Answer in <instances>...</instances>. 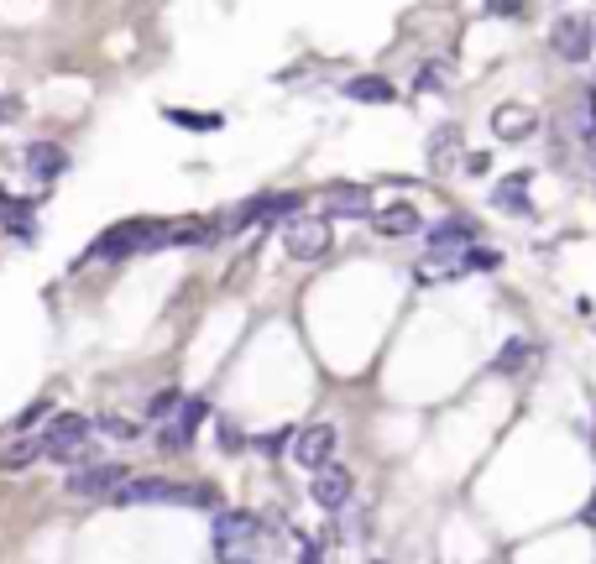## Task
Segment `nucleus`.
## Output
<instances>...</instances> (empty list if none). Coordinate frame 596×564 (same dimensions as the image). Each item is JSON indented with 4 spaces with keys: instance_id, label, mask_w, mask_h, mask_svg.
Returning <instances> with one entry per match:
<instances>
[{
    "instance_id": "nucleus-31",
    "label": "nucleus",
    "mask_w": 596,
    "mask_h": 564,
    "mask_svg": "<svg viewBox=\"0 0 596 564\" xmlns=\"http://www.w3.org/2000/svg\"><path fill=\"white\" fill-rule=\"evenodd\" d=\"M0 121H21V100H0Z\"/></svg>"
},
{
    "instance_id": "nucleus-28",
    "label": "nucleus",
    "mask_w": 596,
    "mask_h": 564,
    "mask_svg": "<svg viewBox=\"0 0 596 564\" xmlns=\"http://www.w3.org/2000/svg\"><path fill=\"white\" fill-rule=\"evenodd\" d=\"M288 439H293L288 429H278V434H262V439H257V450H262V455H278V450H283Z\"/></svg>"
},
{
    "instance_id": "nucleus-4",
    "label": "nucleus",
    "mask_w": 596,
    "mask_h": 564,
    "mask_svg": "<svg viewBox=\"0 0 596 564\" xmlns=\"http://www.w3.org/2000/svg\"><path fill=\"white\" fill-rule=\"evenodd\" d=\"M157 246H168V225H147V220H131V225H116V230H105L95 246H89V256H131V251H157Z\"/></svg>"
},
{
    "instance_id": "nucleus-8",
    "label": "nucleus",
    "mask_w": 596,
    "mask_h": 564,
    "mask_svg": "<svg viewBox=\"0 0 596 564\" xmlns=\"http://www.w3.org/2000/svg\"><path fill=\"white\" fill-rule=\"evenodd\" d=\"M335 455V423H309V429L293 434V460L304 470H325Z\"/></svg>"
},
{
    "instance_id": "nucleus-29",
    "label": "nucleus",
    "mask_w": 596,
    "mask_h": 564,
    "mask_svg": "<svg viewBox=\"0 0 596 564\" xmlns=\"http://www.w3.org/2000/svg\"><path fill=\"white\" fill-rule=\"evenodd\" d=\"M440 63H424V74H419V89H434V84H445V74H434Z\"/></svg>"
},
{
    "instance_id": "nucleus-13",
    "label": "nucleus",
    "mask_w": 596,
    "mask_h": 564,
    "mask_svg": "<svg viewBox=\"0 0 596 564\" xmlns=\"http://www.w3.org/2000/svg\"><path fill=\"white\" fill-rule=\"evenodd\" d=\"M372 225H377V235L398 241V235H414V230H419V209H414V204H387V209H372Z\"/></svg>"
},
{
    "instance_id": "nucleus-27",
    "label": "nucleus",
    "mask_w": 596,
    "mask_h": 564,
    "mask_svg": "<svg viewBox=\"0 0 596 564\" xmlns=\"http://www.w3.org/2000/svg\"><path fill=\"white\" fill-rule=\"evenodd\" d=\"M42 418H48V403H32L27 413L16 418V429H21V434H32V423H42Z\"/></svg>"
},
{
    "instance_id": "nucleus-33",
    "label": "nucleus",
    "mask_w": 596,
    "mask_h": 564,
    "mask_svg": "<svg viewBox=\"0 0 596 564\" xmlns=\"http://www.w3.org/2000/svg\"><path fill=\"white\" fill-rule=\"evenodd\" d=\"M372 564H382V559H372Z\"/></svg>"
},
{
    "instance_id": "nucleus-26",
    "label": "nucleus",
    "mask_w": 596,
    "mask_h": 564,
    "mask_svg": "<svg viewBox=\"0 0 596 564\" xmlns=\"http://www.w3.org/2000/svg\"><path fill=\"white\" fill-rule=\"evenodd\" d=\"M220 450H225V455H231V450H246V439H241V429H236L231 418H220Z\"/></svg>"
},
{
    "instance_id": "nucleus-14",
    "label": "nucleus",
    "mask_w": 596,
    "mask_h": 564,
    "mask_svg": "<svg viewBox=\"0 0 596 564\" xmlns=\"http://www.w3.org/2000/svg\"><path fill=\"white\" fill-rule=\"evenodd\" d=\"M304 209V194H267V199H257V204H246L241 215H236V225H251V220H278V215H298Z\"/></svg>"
},
{
    "instance_id": "nucleus-22",
    "label": "nucleus",
    "mask_w": 596,
    "mask_h": 564,
    "mask_svg": "<svg viewBox=\"0 0 596 564\" xmlns=\"http://www.w3.org/2000/svg\"><path fill=\"white\" fill-rule=\"evenodd\" d=\"M178 403H183V397H178L173 387H168V392H157L152 403H147V418H152V423H163L168 413H178Z\"/></svg>"
},
{
    "instance_id": "nucleus-11",
    "label": "nucleus",
    "mask_w": 596,
    "mask_h": 564,
    "mask_svg": "<svg viewBox=\"0 0 596 564\" xmlns=\"http://www.w3.org/2000/svg\"><path fill=\"white\" fill-rule=\"evenodd\" d=\"M539 126V115L529 110V105H497L492 110V131H497V141H523Z\"/></svg>"
},
{
    "instance_id": "nucleus-5",
    "label": "nucleus",
    "mask_w": 596,
    "mask_h": 564,
    "mask_svg": "<svg viewBox=\"0 0 596 564\" xmlns=\"http://www.w3.org/2000/svg\"><path fill=\"white\" fill-rule=\"evenodd\" d=\"M330 220H309V215H298V220H288V230H283V246H288V256L293 262H319V256L330 251Z\"/></svg>"
},
{
    "instance_id": "nucleus-15",
    "label": "nucleus",
    "mask_w": 596,
    "mask_h": 564,
    "mask_svg": "<svg viewBox=\"0 0 596 564\" xmlns=\"http://www.w3.org/2000/svg\"><path fill=\"white\" fill-rule=\"evenodd\" d=\"M492 204L502 209V215H529V173H508V178H502Z\"/></svg>"
},
{
    "instance_id": "nucleus-2",
    "label": "nucleus",
    "mask_w": 596,
    "mask_h": 564,
    "mask_svg": "<svg viewBox=\"0 0 596 564\" xmlns=\"http://www.w3.org/2000/svg\"><path fill=\"white\" fill-rule=\"evenodd\" d=\"M89 434H95V423H89L84 413H58L48 418V429H42V460H58V465H95V444H89Z\"/></svg>"
},
{
    "instance_id": "nucleus-7",
    "label": "nucleus",
    "mask_w": 596,
    "mask_h": 564,
    "mask_svg": "<svg viewBox=\"0 0 596 564\" xmlns=\"http://www.w3.org/2000/svg\"><path fill=\"white\" fill-rule=\"evenodd\" d=\"M591 42H596V27L586 16H560L555 32H549V47L565 58V63H586L591 58Z\"/></svg>"
},
{
    "instance_id": "nucleus-10",
    "label": "nucleus",
    "mask_w": 596,
    "mask_h": 564,
    "mask_svg": "<svg viewBox=\"0 0 596 564\" xmlns=\"http://www.w3.org/2000/svg\"><path fill=\"white\" fill-rule=\"evenodd\" d=\"M21 162H27V173H32L37 183H53V178L68 168V152L58 147V141H32V147H27V157H21Z\"/></svg>"
},
{
    "instance_id": "nucleus-16",
    "label": "nucleus",
    "mask_w": 596,
    "mask_h": 564,
    "mask_svg": "<svg viewBox=\"0 0 596 564\" xmlns=\"http://www.w3.org/2000/svg\"><path fill=\"white\" fill-rule=\"evenodd\" d=\"M330 215H346V220H361V215H372V194L366 188H335V194L325 199Z\"/></svg>"
},
{
    "instance_id": "nucleus-30",
    "label": "nucleus",
    "mask_w": 596,
    "mask_h": 564,
    "mask_svg": "<svg viewBox=\"0 0 596 564\" xmlns=\"http://www.w3.org/2000/svg\"><path fill=\"white\" fill-rule=\"evenodd\" d=\"M487 168H492L487 152H471V157H466V173H487Z\"/></svg>"
},
{
    "instance_id": "nucleus-20",
    "label": "nucleus",
    "mask_w": 596,
    "mask_h": 564,
    "mask_svg": "<svg viewBox=\"0 0 596 564\" xmlns=\"http://www.w3.org/2000/svg\"><path fill=\"white\" fill-rule=\"evenodd\" d=\"M529 356H534L529 340H508V345H502V356H497V371H523V366H529Z\"/></svg>"
},
{
    "instance_id": "nucleus-19",
    "label": "nucleus",
    "mask_w": 596,
    "mask_h": 564,
    "mask_svg": "<svg viewBox=\"0 0 596 564\" xmlns=\"http://www.w3.org/2000/svg\"><path fill=\"white\" fill-rule=\"evenodd\" d=\"M455 147H461V131H455V126H440V131L429 136V168L445 173L450 162H455Z\"/></svg>"
},
{
    "instance_id": "nucleus-12",
    "label": "nucleus",
    "mask_w": 596,
    "mask_h": 564,
    "mask_svg": "<svg viewBox=\"0 0 596 564\" xmlns=\"http://www.w3.org/2000/svg\"><path fill=\"white\" fill-rule=\"evenodd\" d=\"M471 241H476V230L466 220H440V225L429 230V251L440 256V262H445L450 251H471Z\"/></svg>"
},
{
    "instance_id": "nucleus-6",
    "label": "nucleus",
    "mask_w": 596,
    "mask_h": 564,
    "mask_svg": "<svg viewBox=\"0 0 596 564\" xmlns=\"http://www.w3.org/2000/svg\"><path fill=\"white\" fill-rule=\"evenodd\" d=\"M126 465L116 460H95V465H79L68 476V497H116V486H126Z\"/></svg>"
},
{
    "instance_id": "nucleus-32",
    "label": "nucleus",
    "mask_w": 596,
    "mask_h": 564,
    "mask_svg": "<svg viewBox=\"0 0 596 564\" xmlns=\"http://www.w3.org/2000/svg\"><path fill=\"white\" fill-rule=\"evenodd\" d=\"M298 564H325V554H319V549H304V554H298Z\"/></svg>"
},
{
    "instance_id": "nucleus-18",
    "label": "nucleus",
    "mask_w": 596,
    "mask_h": 564,
    "mask_svg": "<svg viewBox=\"0 0 596 564\" xmlns=\"http://www.w3.org/2000/svg\"><path fill=\"white\" fill-rule=\"evenodd\" d=\"M346 94H351V100H366V105H387L398 89L387 79H377V74H361V79H346Z\"/></svg>"
},
{
    "instance_id": "nucleus-3",
    "label": "nucleus",
    "mask_w": 596,
    "mask_h": 564,
    "mask_svg": "<svg viewBox=\"0 0 596 564\" xmlns=\"http://www.w3.org/2000/svg\"><path fill=\"white\" fill-rule=\"evenodd\" d=\"M262 554V523L251 512H220L215 523V559L220 564H257Z\"/></svg>"
},
{
    "instance_id": "nucleus-25",
    "label": "nucleus",
    "mask_w": 596,
    "mask_h": 564,
    "mask_svg": "<svg viewBox=\"0 0 596 564\" xmlns=\"http://www.w3.org/2000/svg\"><path fill=\"white\" fill-rule=\"evenodd\" d=\"M168 121H173V126H194V131H215V126H220V115H189V110H168Z\"/></svg>"
},
{
    "instance_id": "nucleus-9",
    "label": "nucleus",
    "mask_w": 596,
    "mask_h": 564,
    "mask_svg": "<svg viewBox=\"0 0 596 564\" xmlns=\"http://www.w3.org/2000/svg\"><path fill=\"white\" fill-rule=\"evenodd\" d=\"M351 470H340V465H325V470H314V486H309V497L319 502V507H330V512H340L351 502Z\"/></svg>"
},
{
    "instance_id": "nucleus-24",
    "label": "nucleus",
    "mask_w": 596,
    "mask_h": 564,
    "mask_svg": "<svg viewBox=\"0 0 596 564\" xmlns=\"http://www.w3.org/2000/svg\"><path fill=\"white\" fill-rule=\"evenodd\" d=\"M100 434H110V439H136V423L131 418H116V413H105L100 423H95Z\"/></svg>"
},
{
    "instance_id": "nucleus-1",
    "label": "nucleus",
    "mask_w": 596,
    "mask_h": 564,
    "mask_svg": "<svg viewBox=\"0 0 596 564\" xmlns=\"http://www.w3.org/2000/svg\"><path fill=\"white\" fill-rule=\"evenodd\" d=\"M116 507H215V486L204 481H168V476H136L126 486H116Z\"/></svg>"
},
{
    "instance_id": "nucleus-23",
    "label": "nucleus",
    "mask_w": 596,
    "mask_h": 564,
    "mask_svg": "<svg viewBox=\"0 0 596 564\" xmlns=\"http://www.w3.org/2000/svg\"><path fill=\"white\" fill-rule=\"evenodd\" d=\"M576 131L596 136V94H581V100H576Z\"/></svg>"
},
{
    "instance_id": "nucleus-21",
    "label": "nucleus",
    "mask_w": 596,
    "mask_h": 564,
    "mask_svg": "<svg viewBox=\"0 0 596 564\" xmlns=\"http://www.w3.org/2000/svg\"><path fill=\"white\" fill-rule=\"evenodd\" d=\"M189 444H194V434H189V429H183V423H178V418L168 423V429H163V434H157V450H168V455H178V450H189Z\"/></svg>"
},
{
    "instance_id": "nucleus-17",
    "label": "nucleus",
    "mask_w": 596,
    "mask_h": 564,
    "mask_svg": "<svg viewBox=\"0 0 596 564\" xmlns=\"http://www.w3.org/2000/svg\"><path fill=\"white\" fill-rule=\"evenodd\" d=\"M32 460H42V434H21L0 450V470H27Z\"/></svg>"
}]
</instances>
